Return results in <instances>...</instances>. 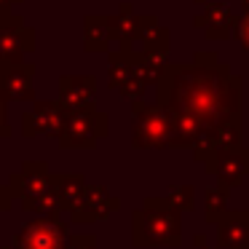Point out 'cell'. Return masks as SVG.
Masks as SVG:
<instances>
[{
    "label": "cell",
    "instance_id": "cell-1",
    "mask_svg": "<svg viewBox=\"0 0 249 249\" xmlns=\"http://www.w3.org/2000/svg\"><path fill=\"white\" fill-rule=\"evenodd\" d=\"M244 81L214 51H198L193 62H166L156 83V105L188 115L204 131L244 124Z\"/></svg>",
    "mask_w": 249,
    "mask_h": 249
},
{
    "label": "cell",
    "instance_id": "cell-2",
    "mask_svg": "<svg viewBox=\"0 0 249 249\" xmlns=\"http://www.w3.org/2000/svg\"><path fill=\"white\" fill-rule=\"evenodd\" d=\"M131 244L134 247H172L182 244V212L169 204L166 196H147L140 209L131 212Z\"/></svg>",
    "mask_w": 249,
    "mask_h": 249
},
{
    "label": "cell",
    "instance_id": "cell-3",
    "mask_svg": "<svg viewBox=\"0 0 249 249\" xmlns=\"http://www.w3.org/2000/svg\"><path fill=\"white\" fill-rule=\"evenodd\" d=\"M131 147L137 150L172 147V118L166 110L145 99L131 102Z\"/></svg>",
    "mask_w": 249,
    "mask_h": 249
},
{
    "label": "cell",
    "instance_id": "cell-4",
    "mask_svg": "<svg viewBox=\"0 0 249 249\" xmlns=\"http://www.w3.org/2000/svg\"><path fill=\"white\" fill-rule=\"evenodd\" d=\"M110 134V118L107 113L94 110H78V113H67L65 126L59 131V147L62 150H89L97 147L102 137Z\"/></svg>",
    "mask_w": 249,
    "mask_h": 249
},
{
    "label": "cell",
    "instance_id": "cell-5",
    "mask_svg": "<svg viewBox=\"0 0 249 249\" xmlns=\"http://www.w3.org/2000/svg\"><path fill=\"white\" fill-rule=\"evenodd\" d=\"M67 238V220L62 212L38 214L11 238L14 249H62Z\"/></svg>",
    "mask_w": 249,
    "mask_h": 249
},
{
    "label": "cell",
    "instance_id": "cell-6",
    "mask_svg": "<svg viewBox=\"0 0 249 249\" xmlns=\"http://www.w3.org/2000/svg\"><path fill=\"white\" fill-rule=\"evenodd\" d=\"M35 51V30L19 14L0 17V65L27 59Z\"/></svg>",
    "mask_w": 249,
    "mask_h": 249
},
{
    "label": "cell",
    "instance_id": "cell-7",
    "mask_svg": "<svg viewBox=\"0 0 249 249\" xmlns=\"http://www.w3.org/2000/svg\"><path fill=\"white\" fill-rule=\"evenodd\" d=\"M204 172L217 177V182L225 188H238L249 177V147L217 150L209 161H204Z\"/></svg>",
    "mask_w": 249,
    "mask_h": 249
},
{
    "label": "cell",
    "instance_id": "cell-8",
    "mask_svg": "<svg viewBox=\"0 0 249 249\" xmlns=\"http://www.w3.org/2000/svg\"><path fill=\"white\" fill-rule=\"evenodd\" d=\"M35 65L27 59L0 65V97L6 102H33L35 99Z\"/></svg>",
    "mask_w": 249,
    "mask_h": 249
},
{
    "label": "cell",
    "instance_id": "cell-9",
    "mask_svg": "<svg viewBox=\"0 0 249 249\" xmlns=\"http://www.w3.org/2000/svg\"><path fill=\"white\" fill-rule=\"evenodd\" d=\"M65 107L59 102H35L30 113L22 115V134L24 137H59L65 126Z\"/></svg>",
    "mask_w": 249,
    "mask_h": 249
},
{
    "label": "cell",
    "instance_id": "cell-10",
    "mask_svg": "<svg viewBox=\"0 0 249 249\" xmlns=\"http://www.w3.org/2000/svg\"><path fill=\"white\" fill-rule=\"evenodd\" d=\"M121 209V198L113 196L105 185H86L81 204L70 212L72 222H97V220H107L113 212Z\"/></svg>",
    "mask_w": 249,
    "mask_h": 249
},
{
    "label": "cell",
    "instance_id": "cell-11",
    "mask_svg": "<svg viewBox=\"0 0 249 249\" xmlns=\"http://www.w3.org/2000/svg\"><path fill=\"white\" fill-rule=\"evenodd\" d=\"M65 113L97 107V81L94 75H62L59 78V99Z\"/></svg>",
    "mask_w": 249,
    "mask_h": 249
},
{
    "label": "cell",
    "instance_id": "cell-12",
    "mask_svg": "<svg viewBox=\"0 0 249 249\" xmlns=\"http://www.w3.org/2000/svg\"><path fill=\"white\" fill-rule=\"evenodd\" d=\"M51 172L46 163L40 161H27L19 172H14L11 177H8V188H11L14 198L17 201H30L35 198V196L46 193V190L51 188Z\"/></svg>",
    "mask_w": 249,
    "mask_h": 249
},
{
    "label": "cell",
    "instance_id": "cell-13",
    "mask_svg": "<svg viewBox=\"0 0 249 249\" xmlns=\"http://www.w3.org/2000/svg\"><path fill=\"white\" fill-rule=\"evenodd\" d=\"M217 225V244L225 249H249V209H228Z\"/></svg>",
    "mask_w": 249,
    "mask_h": 249
},
{
    "label": "cell",
    "instance_id": "cell-14",
    "mask_svg": "<svg viewBox=\"0 0 249 249\" xmlns=\"http://www.w3.org/2000/svg\"><path fill=\"white\" fill-rule=\"evenodd\" d=\"M51 190L56 196L62 214H70L78 204H81L83 193H86V177L81 172H51Z\"/></svg>",
    "mask_w": 249,
    "mask_h": 249
},
{
    "label": "cell",
    "instance_id": "cell-15",
    "mask_svg": "<svg viewBox=\"0 0 249 249\" xmlns=\"http://www.w3.org/2000/svg\"><path fill=\"white\" fill-rule=\"evenodd\" d=\"M131 75H137V49L134 46H118L107 54V81L110 89L118 91Z\"/></svg>",
    "mask_w": 249,
    "mask_h": 249
},
{
    "label": "cell",
    "instance_id": "cell-16",
    "mask_svg": "<svg viewBox=\"0 0 249 249\" xmlns=\"http://www.w3.org/2000/svg\"><path fill=\"white\" fill-rule=\"evenodd\" d=\"M113 35H110V22L105 14H89L83 19V49L89 54H99V51H110Z\"/></svg>",
    "mask_w": 249,
    "mask_h": 249
},
{
    "label": "cell",
    "instance_id": "cell-17",
    "mask_svg": "<svg viewBox=\"0 0 249 249\" xmlns=\"http://www.w3.org/2000/svg\"><path fill=\"white\" fill-rule=\"evenodd\" d=\"M236 17L225 3H209L204 8V33L209 40H225L231 38Z\"/></svg>",
    "mask_w": 249,
    "mask_h": 249
},
{
    "label": "cell",
    "instance_id": "cell-18",
    "mask_svg": "<svg viewBox=\"0 0 249 249\" xmlns=\"http://www.w3.org/2000/svg\"><path fill=\"white\" fill-rule=\"evenodd\" d=\"M110 22V35L115 43L121 46H134L137 43V33H140V14H134V8L129 3H121L118 14L107 17Z\"/></svg>",
    "mask_w": 249,
    "mask_h": 249
},
{
    "label": "cell",
    "instance_id": "cell-19",
    "mask_svg": "<svg viewBox=\"0 0 249 249\" xmlns=\"http://www.w3.org/2000/svg\"><path fill=\"white\" fill-rule=\"evenodd\" d=\"M228 196H231V188L225 185H212V188L204 190V220L214 225L222 214L228 212Z\"/></svg>",
    "mask_w": 249,
    "mask_h": 249
},
{
    "label": "cell",
    "instance_id": "cell-20",
    "mask_svg": "<svg viewBox=\"0 0 249 249\" xmlns=\"http://www.w3.org/2000/svg\"><path fill=\"white\" fill-rule=\"evenodd\" d=\"M166 198H169V204L179 212H193L196 209V188L193 185H169Z\"/></svg>",
    "mask_w": 249,
    "mask_h": 249
},
{
    "label": "cell",
    "instance_id": "cell-21",
    "mask_svg": "<svg viewBox=\"0 0 249 249\" xmlns=\"http://www.w3.org/2000/svg\"><path fill=\"white\" fill-rule=\"evenodd\" d=\"M62 249H97V236L94 233H67Z\"/></svg>",
    "mask_w": 249,
    "mask_h": 249
},
{
    "label": "cell",
    "instance_id": "cell-22",
    "mask_svg": "<svg viewBox=\"0 0 249 249\" xmlns=\"http://www.w3.org/2000/svg\"><path fill=\"white\" fill-rule=\"evenodd\" d=\"M231 38H236L241 43V49L249 51V11H244L241 17H236V24H233Z\"/></svg>",
    "mask_w": 249,
    "mask_h": 249
},
{
    "label": "cell",
    "instance_id": "cell-23",
    "mask_svg": "<svg viewBox=\"0 0 249 249\" xmlns=\"http://www.w3.org/2000/svg\"><path fill=\"white\" fill-rule=\"evenodd\" d=\"M6 99L0 97V137H11V126H8V107H6Z\"/></svg>",
    "mask_w": 249,
    "mask_h": 249
},
{
    "label": "cell",
    "instance_id": "cell-24",
    "mask_svg": "<svg viewBox=\"0 0 249 249\" xmlns=\"http://www.w3.org/2000/svg\"><path fill=\"white\" fill-rule=\"evenodd\" d=\"M14 201H17V198H14L11 188L0 182V212H8V209H11V204H14Z\"/></svg>",
    "mask_w": 249,
    "mask_h": 249
},
{
    "label": "cell",
    "instance_id": "cell-25",
    "mask_svg": "<svg viewBox=\"0 0 249 249\" xmlns=\"http://www.w3.org/2000/svg\"><path fill=\"white\" fill-rule=\"evenodd\" d=\"M193 249H214V247L209 244L206 233H196V236H193Z\"/></svg>",
    "mask_w": 249,
    "mask_h": 249
},
{
    "label": "cell",
    "instance_id": "cell-26",
    "mask_svg": "<svg viewBox=\"0 0 249 249\" xmlns=\"http://www.w3.org/2000/svg\"><path fill=\"white\" fill-rule=\"evenodd\" d=\"M22 0H0V17H8L11 14V6H19Z\"/></svg>",
    "mask_w": 249,
    "mask_h": 249
},
{
    "label": "cell",
    "instance_id": "cell-27",
    "mask_svg": "<svg viewBox=\"0 0 249 249\" xmlns=\"http://www.w3.org/2000/svg\"><path fill=\"white\" fill-rule=\"evenodd\" d=\"M193 27H196V30H204V11L193 17Z\"/></svg>",
    "mask_w": 249,
    "mask_h": 249
},
{
    "label": "cell",
    "instance_id": "cell-28",
    "mask_svg": "<svg viewBox=\"0 0 249 249\" xmlns=\"http://www.w3.org/2000/svg\"><path fill=\"white\" fill-rule=\"evenodd\" d=\"M241 11H249V0H241Z\"/></svg>",
    "mask_w": 249,
    "mask_h": 249
},
{
    "label": "cell",
    "instance_id": "cell-29",
    "mask_svg": "<svg viewBox=\"0 0 249 249\" xmlns=\"http://www.w3.org/2000/svg\"><path fill=\"white\" fill-rule=\"evenodd\" d=\"M193 3H196V6H201V3H206V0H193Z\"/></svg>",
    "mask_w": 249,
    "mask_h": 249
},
{
    "label": "cell",
    "instance_id": "cell-30",
    "mask_svg": "<svg viewBox=\"0 0 249 249\" xmlns=\"http://www.w3.org/2000/svg\"><path fill=\"white\" fill-rule=\"evenodd\" d=\"M6 249H14V247H11V244H8V247H6Z\"/></svg>",
    "mask_w": 249,
    "mask_h": 249
}]
</instances>
